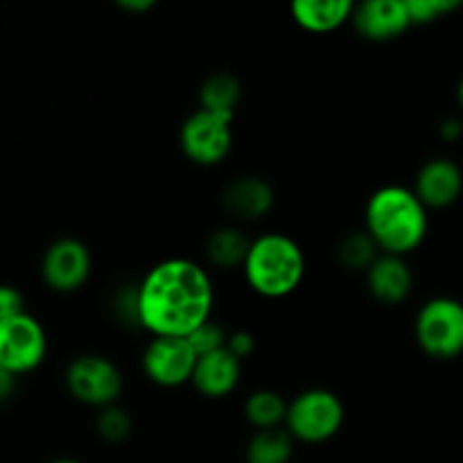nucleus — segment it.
<instances>
[{
    "label": "nucleus",
    "instance_id": "f257e3e1",
    "mask_svg": "<svg viewBox=\"0 0 463 463\" xmlns=\"http://www.w3.org/2000/svg\"><path fill=\"white\" fill-rule=\"evenodd\" d=\"M213 283L193 260L172 258L138 288V321L156 337H190L211 321Z\"/></svg>",
    "mask_w": 463,
    "mask_h": 463
},
{
    "label": "nucleus",
    "instance_id": "f03ea898",
    "mask_svg": "<svg viewBox=\"0 0 463 463\" xmlns=\"http://www.w3.org/2000/svg\"><path fill=\"white\" fill-rule=\"evenodd\" d=\"M366 233L389 256L414 251L428 233V208L411 190L387 185L369 199Z\"/></svg>",
    "mask_w": 463,
    "mask_h": 463
},
{
    "label": "nucleus",
    "instance_id": "7ed1b4c3",
    "mask_svg": "<svg viewBox=\"0 0 463 463\" xmlns=\"http://www.w3.org/2000/svg\"><path fill=\"white\" fill-rule=\"evenodd\" d=\"M249 285L267 298L288 297L298 288L306 274V258L292 238L267 233L253 240L244 260Z\"/></svg>",
    "mask_w": 463,
    "mask_h": 463
},
{
    "label": "nucleus",
    "instance_id": "20e7f679",
    "mask_svg": "<svg viewBox=\"0 0 463 463\" xmlns=\"http://www.w3.org/2000/svg\"><path fill=\"white\" fill-rule=\"evenodd\" d=\"M416 339L428 355L452 360L463 353V303L439 297L425 303L416 317Z\"/></svg>",
    "mask_w": 463,
    "mask_h": 463
},
{
    "label": "nucleus",
    "instance_id": "39448f33",
    "mask_svg": "<svg viewBox=\"0 0 463 463\" xmlns=\"http://www.w3.org/2000/svg\"><path fill=\"white\" fill-rule=\"evenodd\" d=\"M344 423V405L326 389H310L288 407L289 434L298 441L321 443L339 432Z\"/></svg>",
    "mask_w": 463,
    "mask_h": 463
},
{
    "label": "nucleus",
    "instance_id": "423d86ee",
    "mask_svg": "<svg viewBox=\"0 0 463 463\" xmlns=\"http://www.w3.org/2000/svg\"><path fill=\"white\" fill-rule=\"evenodd\" d=\"M231 120L233 118L220 116L199 109L197 113L188 118L181 127V149L190 161L199 165H215L233 145V134H231Z\"/></svg>",
    "mask_w": 463,
    "mask_h": 463
},
{
    "label": "nucleus",
    "instance_id": "0eeeda50",
    "mask_svg": "<svg viewBox=\"0 0 463 463\" xmlns=\"http://www.w3.org/2000/svg\"><path fill=\"white\" fill-rule=\"evenodd\" d=\"M45 355V335L39 321L21 315L0 321V369L25 373L36 369Z\"/></svg>",
    "mask_w": 463,
    "mask_h": 463
},
{
    "label": "nucleus",
    "instance_id": "6e6552de",
    "mask_svg": "<svg viewBox=\"0 0 463 463\" xmlns=\"http://www.w3.org/2000/svg\"><path fill=\"white\" fill-rule=\"evenodd\" d=\"M68 389L77 401L109 407L122 392V375L113 362L99 355L77 357L68 369Z\"/></svg>",
    "mask_w": 463,
    "mask_h": 463
},
{
    "label": "nucleus",
    "instance_id": "1a4fd4ad",
    "mask_svg": "<svg viewBox=\"0 0 463 463\" xmlns=\"http://www.w3.org/2000/svg\"><path fill=\"white\" fill-rule=\"evenodd\" d=\"M197 353L185 337H154L145 348L143 366L152 383L161 387H179L193 380Z\"/></svg>",
    "mask_w": 463,
    "mask_h": 463
},
{
    "label": "nucleus",
    "instance_id": "9d476101",
    "mask_svg": "<svg viewBox=\"0 0 463 463\" xmlns=\"http://www.w3.org/2000/svg\"><path fill=\"white\" fill-rule=\"evenodd\" d=\"M90 253L80 240L63 238L43 258V279L57 292H72L89 280Z\"/></svg>",
    "mask_w": 463,
    "mask_h": 463
},
{
    "label": "nucleus",
    "instance_id": "9b49d317",
    "mask_svg": "<svg viewBox=\"0 0 463 463\" xmlns=\"http://www.w3.org/2000/svg\"><path fill=\"white\" fill-rule=\"evenodd\" d=\"M353 25L364 39L389 41L411 25L407 0H366L353 9Z\"/></svg>",
    "mask_w": 463,
    "mask_h": 463
},
{
    "label": "nucleus",
    "instance_id": "f8f14e48",
    "mask_svg": "<svg viewBox=\"0 0 463 463\" xmlns=\"http://www.w3.org/2000/svg\"><path fill=\"white\" fill-rule=\"evenodd\" d=\"M463 172L450 158H434L425 163L416 179V197L425 208H446L459 199Z\"/></svg>",
    "mask_w": 463,
    "mask_h": 463
},
{
    "label": "nucleus",
    "instance_id": "ddd939ff",
    "mask_svg": "<svg viewBox=\"0 0 463 463\" xmlns=\"http://www.w3.org/2000/svg\"><path fill=\"white\" fill-rule=\"evenodd\" d=\"M240 373L242 369H240L238 357L229 348H220V351L199 357L193 373V384L203 396L222 398L238 387Z\"/></svg>",
    "mask_w": 463,
    "mask_h": 463
},
{
    "label": "nucleus",
    "instance_id": "4468645a",
    "mask_svg": "<svg viewBox=\"0 0 463 463\" xmlns=\"http://www.w3.org/2000/svg\"><path fill=\"white\" fill-rule=\"evenodd\" d=\"M369 289L378 301L383 303H401L411 292V271L401 256L375 258L369 267Z\"/></svg>",
    "mask_w": 463,
    "mask_h": 463
},
{
    "label": "nucleus",
    "instance_id": "2eb2a0df",
    "mask_svg": "<svg viewBox=\"0 0 463 463\" xmlns=\"http://www.w3.org/2000/svg\"><path fill=\"white\" fill-rule=\"evenodd\" d=\"M274 203V190L258 176H242L233 181L224 193L226 211L240 220H258Z\"/></svg>",
    "mask_w": 463,
    "mask_h": 463
},
{
    "label": "nucleus",
    "instance_id": "dca6fc26",
    "mask_svg": "<svg viewBox=\"0 0 463 463\" xmlns=\"http://www.w3.org/2000/svg\"><path fill=\"white\" fill-rule=\"evenodd\" d=\"M351 0H297L292 5L294 21L307 32H330L353 16Z\"/></svg>",
    "mask_w": 463,
    "mask_h": 463
},
{
    "label": "nucleus",
    "instance_id": "f3484780",
    "mask_svg": "<svg viewBox=\"0 0 463 463\" xmlns=\"http://www.w3.org/2000/svg\"><path fill=\"white\" fill-rule=\"evenodd\" d=\"M199 99H202L203 111L233 118L240 99V81L229 72H217L203 81Z\"/></svg>",
    "mask_w": 463,
    "mask_h": 463
},
{
    "label": "nucleus",
    "instance_id": "a211bd4d",
    "mask_svg": "<svg viewBox=\"0 0 463 463\" xmlns=\"http://www.w3.org/2000/svg\"><path fill=\"white\" fill-rule=\"evenodd\" d=\"M292 457V434L283 430H260L247 446L249 463H288Z\"/></svg>",
    "mask_w": 463,
    "mask_h": 463
},
{
    "label": "nucleus",
    "instance_id": "6ab92c4d",
    "mask_svg": "<svg viewBox=\"0 0 463 463\" xmlns=\"http://www.w3.org/2000/svg\"><path fill=\"white\" fill-rule=\"evenodd\" d=\"M249 249H251V242L238 229H220L208 240V258L217 267L244 265Z\"/></svg>",
    "mask_w": 463,
    "mask_h": 463
},
{
    "label": "nucleus",
    "instance_id": "aec40b11",
    "mask_svg": "<svg viewBox=\"0 0 463 463\" xmlns=\"http://www.w3.org/2000/svg\"><path fill=\"white\" fill-rule=\"evenodd\" d=\"M244 414L258 430H274L283 419H288V405L274 392H256L244 405Z\"/></svg>",
    "mask_w": 463,
    "mask_h": 463
},
{
    "label": "nucleus",
    "instance_id": "412c9836",
    "mask_svg": "<svg viewBox=\"0 0 463 463\" xmlns=\"http://www.w3.org/2000/svg\"><path fill=\"white\" fill-rule=\"evenodd\" d=\"M375 249L378 244L369 233H351L339 247V260L346 269H364L375 262Z\"/></svg>",
    "mask_w": 463,
    "mask_h": 463
},
{
    "label": "nucleus",
    "instance_id": "4be33fe9",
    "mask_svg": "<svg viewBox=\"0 0 463 463\" xmlns=\"http://www.w3.org/2000/svg\"><path fill=\"white\" fill-rule=\"evenodd\" d=\"M98 432L99 437L111 443L125 441L131 434V419L127 411L118 407H104L98 416Z\"/></svg>",
    "mask_w": 463,
    "mask_h": 463
},
{
    "label": "nucleus",
    "instance_id": "5701e85b",
    "mask_svg": "<svg viewBox=\"0 0 463 463\" xmlns=\"http://www.w3.org/2000/svg\"><path fill=\"white\" fill-rule=\"evenodd\" d=\"M185 339L190 342L193 351L197 353V357L215 353L220 351V348H226V342H229V337H226V333L222 330V326L215 324V321H206V324L199 326V328Z\"/></svg>",
    "mask_w": 463,
    "mask_h": 463
},
{
    "label": "nucleus",
    "instance_id": "b1692460",
    "mask_svg": "<svg viewBox=\"0 0 463 463\" xmlns=\"http://www.w3.org/2000/svg\"><path fill=\"white\" fill-rule=\"evenodd\" d=\"M411 23H430L461 7V0H407Z\"/></svg>",
    "mask_w": 463,
    "mask_h": 463
},
{
    "label": "nucleus",
    "instance_id": "393cba45",
    "mask_svg": "<svg viewBox=\"0 0 463 463\" xmlns=\"http://www.w3.org/2000/svg\"><path fill=\"white\" fill-rule=\"evenodd\" d=\"M21 315H25L21 292L14 288H0V321L14 319V317Z\"/></svg>",
    "mask_w": 463,
    "mask_h": 463
},
{
    "label": "nucleus",
    "instance_id": "a878e982",
    "mask_svg": "<svg viewBox=\"0 0 463 463\" xmlns=\"http://www.w3.org/2000/svg\"><path fill=\"white\" fill-rule=\"evenodd\" d=\"M226 348H229L238 360L240 357H247L249 353L253 351L251 333H247V330H238V333H233L229 337V342H226Z\"/></svg>",
    "mask_w": 463,
    "mask_h": 463
},
{
    "label": "nucleus",
    "instance_id": "bb28decb",
    "mask_svg": "<svg viewBox=\"0 0 463 463\" xmlns=\"http://www.w3.org/2000/svg\"><path fill=\"white\" fill-rule=\"evenodd\" d=\"M118 7L127 12H147L154 7V0H118Z\"/></svg>",
    "mask_w": 463,
    "mask_h": 463
},
{
    "label": "nucleus",
    "instance_id": "cd10ccee",
    "mask_svg": "<svg viewBox=\"0 0 463 463\" xmlns=\"http://www.w3.org/2000/svg\"><path fill=\"white\" fill-rule=\"evenodd\" d=\"M461 134H463L461 120H446V122H443V127H441V136H443V138L455 140V138H459Z\"/></svg>",
    "mask_w": 463,
    "mask_h": 463
},
{
    "label": "nucleus",
    "instance_id": "c85d7f7f",
    "mask_svg": "<svg viewBox=\"0 0 463 463\" xmlns=\"http://www.w3.org/2000/svg\"><path fill=\"white\" fill-rule=\"evenodd\" d=\"M9 384H12V375L0 369V398L9 392Z\"/></svg>",
    "mask_w": 463,
    "mask_h": 463
},
{
    "label": "nucleus",
    "instance_id": "c756f323",
    "mask_svg": "<svg viewBox=\"0 0 463 463\" xmlns=\"http://www.w3.org/2000/svg\"><path fill=\"white\" fill-rule=\"evenodd\" d=\"M457 99H459L461 109H463V80L459 81V89H457Z\"/></svg>",
    "mask_w": 463,
    "mask_h": 463
},
{
    "label": "nucleus",
    "instance_id": "7c9ffc66",
    "mask_svg": "<svg viewBox=\"0 0 463 463\" xmlns=\"http://www.w3.org/2000/svg\"><path fill=\"white\" fill-rule=\"evenodd\" d=\"M52 463H80V461H75V459H57V461H52Z\"/></svg>",
    "mask_w": 463,
    "mask_h": 463
}]
</instances>
